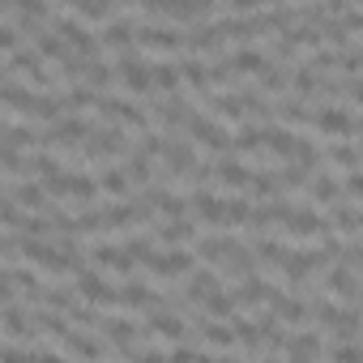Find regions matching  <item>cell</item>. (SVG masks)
<instances>
[{
    "instance_id": "13",
    "label": "cell",
    "mask_w": 363,
    "mask_h": 363,
    "mask_svg": "<svg viewBox=\"0 0 363 363\" xmlns=\"http://www.w3.org/2000/svg\"><path fill=\"white\" fill-rule=\"evenodd\" d=\"M308 201H312V206H325V210L337 206V201H342V175L329 171V167L316 171V175H312V184H308Z\"/></svg>"
},
{
    "instance_id": "6",
    "label": "cell",
    "mask_w": 363,
    "mask_h": 363,
    "mask_svg": "<svg viewBox=\"0 0 363 363\" xmlns=\"http://www.w3.org/2000/svg\"><path fill=\"white\" fill-rule=\"evenodd\" d=\"M252 175H257V167L248 158H218L214 162V184L227 189V193H248L252 189Z\"/></svg>"
},
{
    "instance_id": "5",
    "label": "cell",
    "mask_w": 363,
    "mask_h": 363,
    "mask_svg": "<svg viewBox=\"0 0 363 363\" xmlns=\"http://www.w3.org/2000/svg\"><path fill=\"white\" fill-rule=\"evenodd\" d=\"M312 128H316L320 137H329V141H337V137H354V128H359V116H354V111H346L342 103H329V107H316V120H312Z\"/></svg>"
},
{
    "instance_id": "8",
    "label": "cell",
    "mask_w": 363,
    "mask_h": 363,
    "mask_svg": "<svg viewBox=\"0 0 363 363\" xmlns=\"http://www.w3.org/2000/svg\"><path fill=\"white\" fill-rule=\"evenodd\" d=\"M154 244H167V248H184V244H197V218H158L150 227Z\"/></svg>"
},
{
    "instance_id": "4",
    "label": "cell",
    "mask_w": 363,
    "mask_h": 363,
    "mask_svg": "<svg viewBox=\"0 0 363 363\" xmlns=\"http://www.w3.org/2000/svg\"><path fill=\"white\" fill-rule=\"evenodd\" d=\"M73 291H77L82 303H90V308H111V312H120V286H111L99 269H82V274L73 278Z\"/></svg>"
},
{
    "instance_id": "1",
    "label": "cell",
    "mask_w": 363,
    "mask_h": 363,
    "mask_svg": "<svg viewBox=\"0 0 363 363\" xmlns=\"http://www.w3.org/2000/svg\"><path fill=\"white\" fill-rule=\"evenodd\" d=\"M137 52L167 60V56H184V26H167V22H141L137 26Z\"/></svg>"
},
{
    "instance_id": "12",
    "label": "cell",
    "mask_w": 363,
    "mask_h": 363,
    "mask_svg": "<svg viewBox=\"0 0 363 363\" xmlns=\"http://www.w3.org/2000/svg\"><path fill=\"white\" fill-rule=\"evenodd\" d=\"M5 197H13L26 214H48L52 210V197L43 184H35V179H22V184H5Z\"/></svg>"
},
{
    "instance_id": "19",
    "label": "cell",
    "mask_w": 363,
    "mask_h": 363,
    "mask_svg": "<svg viewBox=\"0 0 363 363\" xmlns=\"http://www.w3.org/2000/svg\"><path fill=\"white\" fill-rule=\"evenodd\" d=\"M325 363H363V342H333V346H325Z\"/></svg>"
},
{
    "instance_id": "18",
    "label": "cell",
    "mask_w": 363,
    "mask_h": 363,
    "mask_svg": "<svg viewBox=\"0 0 363 363\" xmlns=\"http://www.w3.org/2000/svg\"><path fill=\"white\" fill-rule=\"evenodd\" d=\"M124 171H128V179H133V184H137L141 193H145V189L154 184V179H158V175H154V171H158V167H154V158H145L137 145H133V154L124 158Z\"/></svg>"
},
{
    "instance_id": "23",
    "label": "cell",
    "mask_w": 363,
    "mask_h": 363,
    "mask_svg": "<svg viewBox=\"0 0 363 363\" xmlns=\"http://www.w3.org/2000/svg\"><path fill=\"white\" fill-rule=\"evenodd\" d=\"M346 99H354V107L363 111V77H350V86H346Z\"/></svg>"
},
{
    "instance_id": "17",
    "label": "cell",
    "mask_w": 363,
    "mask_h": 363,
    "mask_svg": "<svg viewBox=\"0 0 363 363\" xmlns=\"http://www.w3.org/2000/svg\"><path fill=\"white\" fill-rule=\"evenodd\" d=\"M154 94H184V77H179V56L154 60Z\"/></svg>"
},
{
    "instance_id": "27",
    "label": "cell",
    "mask_w": 363,
    "mask_h": 363,
    "mask_svg": "<svg viewBox=\"0 0 363 363\" xmlns=\"http://www.w3.org/2000/svg\"><path fill=\"white\" fill-rule=\"evenodd\" d=\"M359 223H363V210H359Z\"/></svg>"
},
{
    "instance_id": "25",
    "label": "cell",
    "mask_w": 363,
    "mask_h": 363,
    "mask_svg": "<svg viewBox=\"0 0 363 363\" xmlns=\"http://www.w3.org/2000/svg\"><path fill=\"white\" fill-rule=\"evenodd\" d=\"M354 137H359V150H363V116H359V128H354Z\"/></svg>"
},
{
    "instance_id": "10",
    "label": "cell",
    "mask_w": 363,
    "mask_h": 363,
    "mask_svg": "<svg viewBox=\"0 0 363 363\" xmlns=\"http://www.w3.org/2000/svg\"><path fill=\"white\" fill-rule=\"evenodd\" d=\"M60 350L73 354L77 363H103V359H107V346H99V337L86 333V329H69V333L60 337Z\"/></svg>"
},
{
    "instance_id": "26",
    "label": "cell",
    "mask_w": 363,
    "mask_h": 363,
    "mask_svg": "<svg viewBox=\"0 0 363 363\" xmlns=\"http://www.w3.org/2000/svg\"><path fill=\"white\" fill-rule=\"evenodd\" d=\"M261 363H286V359H282V354H265Z\"/></svg>"
},
{
    "instance_id": "2",
    "label": "cell",
    "mask_w": 363,
    "mask_h": 363,
    "mask_svg": "<svg viewBox=\"0 0 363 363\" xmlns=\"http://www.w3.org/2000/svg\"><path fill=\"white\" fill-rule=\"evenodd\" d=\"M116 86H120V94H128V99H150L154 94V60H145L141 52H133V56H120L116 60Z\"/></svg>"
},
{
    "instance_id": "21",
    "label": "cell",
    "mask_w": 363,
    "mask_h": 363,
    "mask_svg": "<svg viewBox=\"0 0 363 363\" xmlns=\"http://www.w3.org/2000/svg\"><path fill=\"white\" fill-rule=\"evenodd\" d=\"M167 359H171V363H201V350H197L193 342H179V346H175Z\"/></svg>"
},
{
    "instance_id": "14",
    "label": "cell",
    "mask_w": 363,
    "mask_h": 363,
    "mask_svg": "<svg viewBox=\"0 0 363 363\" xmlns=\"http://www.w3.org/2000/svg\"><path fill=\"white\" fill-rule=\"evenodd\" d=\"M325 167L329 171H363V150L359 145H350V141H325Z\"/></svg>"
},
{
    "instance_id": "24",
    "label": "cell",
    "mask_w": 363,
    "mask_h": 363,
    "mask_svg": "<svg viewBox=\"0 0 363 363\" xmlns=\"http://www.w3.org/2000/svg\"><path fill=\"white\" fill-rule=\"evenodd\" d=\"M35 363H69V354H56V350H35Z\"/></svg>"
},
{
    "instance_id": "7",
    "label": "cell",
    "mask_w": 363,
    "mask_h": 363,
    "mask_svg": "<svg viewBox=\"0 0 363 363\" xmlns=\"http://www.w3.org/2000/svg\"><path fill=\"white\" fill-rule=\"evenodd\" d=\"M99 39H103V52H107L111 60H120V56H133V52H137V22H128V18H116V22H107V26L99 30Z\"/></svg>"
},
{
    "instance_id": "3",
    "label": "cell",
    "mask_w": 363,
    "mask_h": 363,
    "mask_svg": "<svg viewBox=\"0 0 363 363\" xmlns=\"http://www.w3.org/2000/svg\"><path fill=\"white\" fill-rule=\"evenodd\" d=\"M282 235H286V244H295V240H325V235H333V231H329V218H325L320 210H312L308 197H295V210L286 214Z\"/></svg>"
},
{
    "instance_id": "16",
    "label": "cell",
    "mask_w": 363,
    "mask_h": 363,
    "mask_svg": "<svg viewBox=\"0 0 363 363\" xmlns=\"http://www.w3.org/2000/svg\"><path fill=\"white\" fill-rule=\"evenodd\" d=\"M94 175H99L103 197H111L116 206H120V201H133V179H128V171H124V167H99Z\"/></svg>"
},
{
    "instance_id": "15",
    "label": "cell",
    "mask_w": 363,
    "mask_h": 363,
    "mask_svg": "<svg viewBox=\"0 0 363 363\" xmlns=\"http://www.w3.org/2000/svg\"><path fill=\"white\" fill-rule=\"evenodd\" d=\"M189 214H193L197 223H206V227H218V231H223V197H218L214 189L193 193V197H189Z\"/></svg>"
},
{
    "instance_id": "22",
    "label": "cell",
    "mask_w": 363,
    "mask_h": 363,
    "mask_svg": "<svg viewBox=\"0 0 363 363\" xmlns=\"http://www.w3.org/2000/svg\"><path fill=\"white\" fill-rule=\"evenodd\" d=\"M342 261H346L354 274H363V240H350V244H346V252H342Z\"/></svg>"
},
{
    "instance_id": "20",
    "label": "cell",
    "mask_w": 363,
    "mask_h": 363,
    "mask_svg": "<svg viewBox=\"0 0 363 363\" xmlns=\"http://www.w3.org/2000/svg\"><path fill=\"white\" fill-rule=\"evenodd\" d=\"M342 197H346V201H363V171H350V175L342 179Z\"/></svg>"
},
{
    "instance_id": "11",
    "label": "cell",
    "mask_w": 363,
    "mask_h": 363,
    "mask_svg": "<svg viewBox=\"0 0 363 363\" xmlns=\"http://www.w3.org/2000/svg\"><path fill=\"white\" fill-rule=\"evenodd\" d=\"M286 363H320L325 359V346H320V333L316 329H295L286 350H282Z\"/></svg>"
},
{
    "instance_id": "9",
    "label": "cell",
    "mask_w": 363,
    "mask_h": 363,
    "mask_svg": "<svg viewBox=\"0 0 363 363\" xmlns=\"http://www.w3.org/2000/svg\"><path fill=\"white\" fill-rule=\"evenodd\" d=\"M359 274L346 265V261H337V265H329L325 269V278H320V291L329 295V299H346V303H354L359 299Z\"/></svg>"
}]
</instances>
